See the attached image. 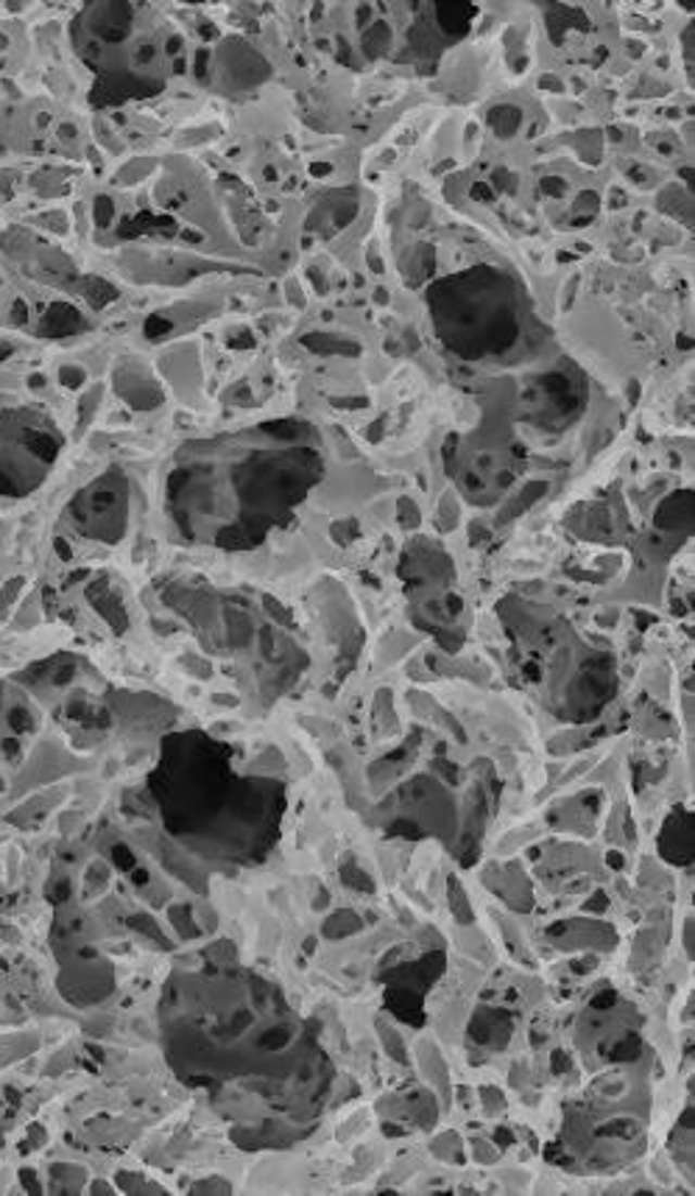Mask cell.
Returning a JSON list of instances; mask_svg holds the SVG:
<instances>
[{
    "label": "cell",
    "mask_w": 695,
    "mask_h": 1196,
    "mask_svg": "<svg viewBox=\"0 0 695 1196\" xmlns=\"http://www.w3.org/2000/svg\"><path fill=\"white\" fill-rule=\"evenodd\" d=\"M160 1018L170 1068L232 1121V1144L286 1149L307 1137L330 1062L316 1029L266 975L243 968L229 942L210 945L199 968L170 975Z\"/></svg>",
    "instance_id": "cell-1"
},
{
    "label": "cell",
    "mask_w": 695,
    "mask_h": 1196,
    "mask_svg": "<svg viewBox=\"0 0 695 1196\" xmlns=\"http://www.w3.org/2000/svg\"><path fill=\"white\" fill-rule=\"evenodd\" d=\"M316 428L271 423L188 445L168 478V515L190 543L252 549L291 520L321 476Z\"/></svg>",
    "instance_id": "cell-2"
},
{
    "label": "cell",
    "mask_w": 695,
    "mask_h": 1196,
    "mask_svg": "<svg viewBox=\"0 0 695 1196\" xmlns=\"http://www.w3.org/2000/svg\"><path fill=\"white\" fill-rule=\"evenodd\" d=\"M151 797L174 842L210 864L261 861L277 842L286 789L232 769L227 746L190 732L165 739Z\"/></svg>",
    "instance_id": "cell-3"
},
{
    "label": "cell",
    "mask_w": 695,
    "mask_h": 1196,
    "mask_svg": "<svg viewBox=\"0 0 695 1196\" xmlns=\"http://www.w3.org/2000/svg\"><path fill=\"white\" fill-rule=\"evenodd\" d=\"M435 333L467 361L492 358L517 344L522 294L517 282L492 266H475L435 282L428 291Z\"/></svg>",
    "instance_id": "cell-4"
},
{
    "label": "cell",
    "mask_w": 695,
    "mask_h": 1196,
    "mask_svg": "<svg viewBox=\"0 0 695 1196\" xmlns=\"http://www.w3.org/2000/svg\"><path fill=\"white\" fill-rule=\"evenodd\" d=\"M140 7L101 3L81 17L87 65L98 71V85L112 87V101L151 96L165 87V53L149 26H143Z\"/></svg>",
    "instance_id": "cell-5"
},
{
    "label": "cell",
    "mask_w": 695,
    "mask_h": 1196,
    "mask_svg": "<svg viewBox=\"0 0 695 1196\" xmlns=\"http://www.w3.org/2000/svg\"><path fill=\"white\" fill-rule=\"evenodd\" d=\"M62 433L46 412L14 408L0 419V495H28L51 473Z\"/></svg>",
    "instance_id": "cell-6"
},
{
    "label": "cell",
    "mask_w": 695,
    "mask_h": 1196,
    "mask_svg": "<svg viewBox=\"0 0 695 1196\" xmlns=\"http://www.w3.org/2000/svg\"><path fill=\"white\" fill-rule=\"evenodd\" d=\"M67 520L78 534L98 543H117L129 526V484L117 470H106L67 504Z\"/></svg>",
    "instance_id": "cell-7"
},
{
    "label": "cell",
    "mask_w": 695,
    "mask_h": 1196,
    "mask_svg": "<svg viewBox=\"0 0 695 1196\" xmlns=\"http://www.w3.org/2000/svg\"><path fill=\"white\" fill-rule=\"evenodd\" d=\"M659 853H662L665 861L677 864V867H687L690 856H693V836H690V817L677 808L665 819V828L659 833Z\"/></svg>",
    "instance_id": "cell-8"
},
{
    "label": "cell",
    "mask_w": 695,
    "mask_h": 1196,
    "mask_svg": "<svg viewBox=\"0 0 695 1196\" xmlns=\"http://www.w3.org/2000/svg\"><path fill=\"white\" fill-rule=\"evenodd\" d=\"M514 1018L503 1009H489L481 1007L475 1012L472 1023H469L467 1037H472L481 1048H503L511 1037Z\"/></svg>",
    "instance_id": "cell-9"
},
{
    "label": "cell",
    "mask_w": 695,
    "mask_h": 1196,
    "mask_svg": "<svg viewBox=\"0 0 695 1196\" xmlns=\"http://www.w3.org/2000/svg\"><path fill=\"white\" fill-rule=\"evenodd\" d=\"M572 929V936L570 934H551L553 942L559 945V948L565 950H576L581 945H595L598 950H609L615 948V942H618V936H615V931L609 929V926H604V922H592V920H579V922H567Z\"/></svg>",
    "instance_id": "cell-10"
},
{
    "label": "cell",
    "mask_w": 695,
    "mask_h": 1196,
    "mask_svg": "<svg viewBox=\"0 0 695 1196\" xmlns=\"http://www.w3.org/2000/svg\"><path fill=\"white\" fill-rule=\"evenodd\" d=\"M419 1059H422V1073L425 1077L433 1082V1085H439L442 1091H450V1079H447V1068H444L442 1057H439V1052L433 1048V1043H422L419 1046Z\"/></svg>",
    "instance_id": "cell-11"
},
{
    "label": "cell",
    "mask_w": 695,
    "mask_h": 1196,
    "mask_svg": "<svg viewBox=\"0 0 695 1196\" xmlns=\"http://www.w3.org/2000/svg\"><path fill=\"white\" fill-rule=\"evenodd\" d=\"M690 1135H693V1124H690V1110L684 1112V1118L679 1121L677 1132H673V1155H677V1163L684 1166V1171H690Z\"/></svg>",
    "instance_id": "cell-12"
},
{
    "label": "cell",
    "mask_w": 695,
    "mask_h": 1196,
    "mask_svg": "<svg viewBox=\"0 0 695 1196\" xmlns=\"http://www.w3.org/2000/svg\"><path fill=\"white\" fill-rule=\"evenodd\" d=\"M361 917L350 915V911H336V915L330 917V920L325 922V934L327 936H350L355 934V931H361Z\"/></svg>",
    "instance_id": "cell-13"
},
{
    "label": "cell",
    "mask_w": 695,
    "mask_h": 1196,
    "mask_svg": "<svg viewBox=\"0 0 695 1196\" xmlns=\"http://www.w3.org/2000/svg\"><path fill=\"white\" fill-rule=\"evenodd\" d=\"M377 1034H380V1040H383V1048L386 1054H389L394 1062H408V1052H405V1043L403 1037L394 1032V1029L389 1027V1023H377Z\"/></svg>",
    "instance_id": "cell-14"
},
{
    "label": "cell",
    "mask_w": 695,
    "mask_h": 1196,
    "mask_svg": "<svg viewBox=\"0 0 695 1196\" xmlns=\"http://www.w3.org/2000/svg\"><path fill=\"white\" fill-rule=\"evenodd\" d=\"M430 1151H433L435 1157H442V1160H455L458 1163V1157H462V1141H458V1135L455 1132H447V1135H439L433 1141V1146H430Z\"/></svg>",
    "instance_id": "cell-15"
},
{
    "label": "cell",
    "mask_w": 695,
    "mask_h": 1196,
    "mask_svg": "<svg viewBox=\"0 0 695 1196\" xmlns=\"http://www.w3.org/2000/svg\"><path fill=\"white\" fill-rule=\"evenodd\" d=\"M341 878H344V883H346V886H352V890H361V892L375 890V881H371V878L366 876L361 867H355V864H350V861L341 867Z\"/></svg>",
    "instance_id": "cell-16"
},
{
    "label": "cell",
    "mask_w": 695,
    "mask_h": 1196,
    "mask_svg": "<svg viewBox=\"0 0 695 1196\" xmlns=\"http://www.w3.org/2000/svg\"><path fill=\"white\" fill-rule=\"evenodd\" d=\"M450 903H453V911H455V920L458 922H469L472 920V909H469V903L464 901L462 895V886H458V881H450Z\"/></svg>",
    "instance_id": "cell-17"
},
{
    "label": "cell",
    "mask_w": 695,
    "mask_h": 1196,
    "mask_svg": "<svg viewBox=\"0 0 695 1196\" xmlns=\"http://www.w3.org/2000/svg\"><path fill=\"white\" fill-rule=\"evenodd\" d=\"M483 1107H486L489 1112L492 1110H503L506 1107V1098H503V1093L497 1091V1087H483Z\"/></svg>",
    "instance_id": "cell-18"
},
{
    "label": "cell",
    "mask_w": 695,
    "mask_h": 1196,
    "mask_svg": "<svg viewBox=\"0 0 695 1196\" xmlns=\"http://www.w3.org/2000/svg\"><path fill=\"white\" fill-rule=\"evenodd\" d=\"M472 1149H475V1157H478V1160H483V1163H489V1160H494V1157H497L494 1146L486 1144V1141H481V1137H475Z\"/></svg>",
    "instance_id": "cell-19"
}]
</instances>
